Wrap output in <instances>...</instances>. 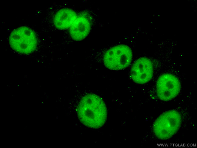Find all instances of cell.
Returning <instances> with one entry per match:
<instances>
[{
  "mask_svg": "<svg viewBox=\"0 0 197 148\" xmlns=\"http://www.w3.org/2000/svg\"><path fill=\"white\" fill-rule=\"evenodd\" d=\"M77 111L81 122L92 129L102 127L107 118V109L105 102L100 96L94 93H88L82 98Z\"/></svg>",
  "mask_w": 197,
  "mask_h": 148,
  "instance_id": "obj_1",
  "label": "cell"
},
{
  "mask_svg": "<svg viewBox=\"0 0 197 148\" xmlns=\"http://www.w3.org/2000/svg\"><path fill=\"white\" fill-rule=\"evenodd\" d=\"M182 122V116L178 111L167 110L160 115L154 121L152 126L153 134L159 140H169L178 132Z\"/></svg>",
  "mask_w": 197,
  "mask_h": 148,
  "instance_id": "obj_2",
  "label": "cell"
},
{
  "mask_svg": "<svg viewBox=\"0 0 197 148\" xmlns=\"http://www.w3.org/2000/svg\"><path fill=\"white\" fill-rule=\"evenodd\" d=\"M8 42L11 48L22 55H29L34 52L38 46V40L35 31L25 26L17 27L10 33Z\"/></svg>",
  "mask_w": 197,
  "mask_h": 148,
  "instance_id": "obj_3",
  "label": "cell"
},
{
  "mask_svg": "<svg viewBox=\"0 0 197 148\" xmlns=\"http://www.w3.org/2000/svg\"><path fill=\"white\" fill-rule=\"evenodd\" d=\"M133 56L130 47L125 44H119L110 47L105 52L103 57V63L109 70H121L131 64Z\"/></svg>",
  "mask_w": 197,
  "mask_h": 148,
  "instance_id": "obj_4",
  "label": "cell"
},
{
  "mask_svg": "<svg viewBox=\"0 0 197 148\" xmlns=\"http://www.w3.org/2000/svg\"><path fill=\"white\" fill-rule=\"evenodd\" d=\"M181 83L179 78L174 75L165 73L158 79L156 83V91L160 100L170 101L176 97L181 89Z\"/></svg>",
  "mask_w": 197,
  "mask_h": 148,
  "instance_id": "obj_5",
  "label": "cell"
},
{
  "mask_svg": "<svg viewBox=\"0 0 197 148\" xmlns=\"http://www.w3.org/2000/svg\"><path fill=\"white\" fill-rule=\"evenodd\" d=\"M154 66L149 58L142 57L137 59L132 64L130 76L135 83L140 85L147 83L153 77Z\"/></svg>",
  "mask_w": 197,
  "mask_h": 148,
  "instance_id": "obj_6",
  "label": "cell"
},
{
  "mask_svg": "<svg viewBox=\"0 0 197 148\" xmlns=\"http://www.w3.org/2000/svg\"><path fill=\"white\" fill-rule=\"evenodd\" d=\"M92 22L89 15L83 12L77 17L69 29L71 38L76 41L83 40L88 35L91 29Z\"/></svg>",
  "mask_w": 197,
  "mask_h": 148,
  "instance_id": "obj_7",
  "label": "cell"
},
{
  "mask_svg": "<svg viewBox=\"0 0 197 148\" xmlns=\"http://www.w3.org/2000/svg\"><path fill=\"white\" fill-rule=\"evenodd\" d=\"M78 16L73 9L65 8L58 10L53 18V23L55 28L60 30L69 29Z\"/></svg>",
  "mask_w": 197,
  "mask_h": 148,
  "instance_id": "obj_8",
  "label": "cell"
}]
</instances>
